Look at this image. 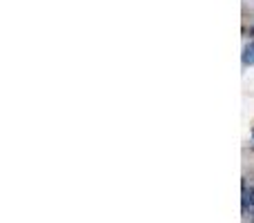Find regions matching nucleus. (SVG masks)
Wrapping results in <instances>:
<instances>
[{
  "instance_id": "obj_1",
  "label": "nucleus",
  "mask_w": 254,
  "mask_h": 223,
  "mask_svg": "<svg viewBox=\"0 0 254 223\" xmlns=\"http://www.w3.org/2000/svg\"><path fill=\"white\" fill-rule=\"evenodd\" d=\"M243 65H254V40L243 49Z\"/></svg>"
},
{
  "instance_id": "obj_2",
  "label": "nucleus",
  "mask_w": 254,
  "mask_h": 223,
  "mask_svg": "<svg viewBox=\"0 0 254 223\" xmlns=\"http://www.w3.org/2000/svg\"><path fill=\"white\" fill-rule=\"evenodd\" d=\"M250 212H252V219H254V205H250Z\"/></svg>"
},
{
  "instance_id": "obj_4",
  "label": "nucleus",
  "mask_w": 254,
  "mask_h": 223,
  "mask_svg": "<svg viewBox=\"0 0 254 223\" xmlns=\"http://www.w3.org/2000/svg\"><path fill=\"white\" fill-rule=\"evenodd\" d=\"M252 196H254V187H252Z\"/></svg>"
},
{
  "instance_id": "obj_3",
  "label": "nucleus",
  "mask_w": 254,
  "mask_h": 223,
  "mask_svg": "<svg viewBox=\"0 0 254 223\" xmlns=\"http://www.w3.org/2000/svg\"><path fill=\"white\" fill-rule=\"evenodd\" d=\"M250 31H252V36H254V27H252V29H250Z\"/></svg>"
}]
</instances>
